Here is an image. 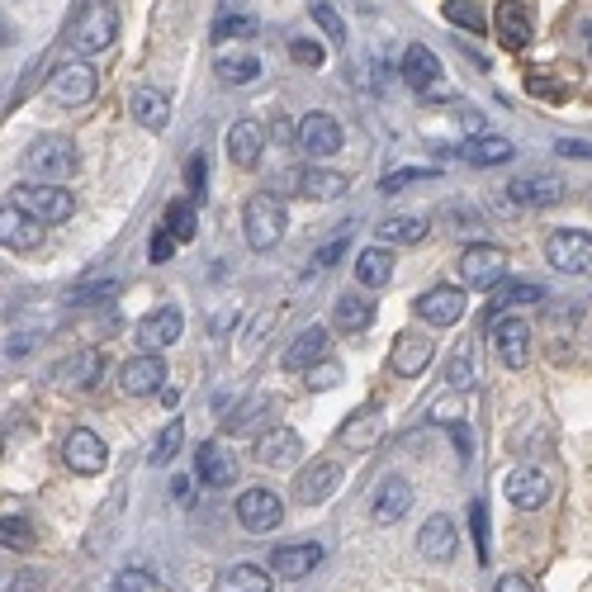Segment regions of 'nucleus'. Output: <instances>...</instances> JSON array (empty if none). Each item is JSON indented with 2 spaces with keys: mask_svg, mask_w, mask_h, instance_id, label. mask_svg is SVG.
<instances>
[{
  "mask_svg": "<svg viewBox=\"0 0 592 592\" xmlns=\"http://www.w3.org/2000/svg\"><path fill=\"white\" fill-rule=\"evenodd\" d=\"M242 228H247V247H252V252H275L289 228V218L270 190H256V195L247 199V209H242Z\"/></svg>",
  "mask_w": 592,
  "mask_h": 592,
  "instance_id": "nucleus-1",
  "label": "nucleus"
},
{
  "mask_svg": "<svg viewBox=\"0 0 592 592\" xmlns=\"http://www.w3.org/2000/svg\"><path fill=\"white\" fill-rule=\"evenodd\" d=\"M15 204H24L29 214L38 218V223H67V218L76 214V199L62 190V185H53V180H24V185H15Z\"/></svg>",
  "mask_w": 592,
  "mask_h": 592,
  "instance_id": "nucleus-2",
  "label": "nucleus"
},
{
  "mask_svg": "<svg viewBox=\"0 0 592 592\" xmlns=\"http://www.w3.org/2000/svg\"><path fill=\"white\" fill-rule=\"evenodd\" d=\"M24 166H29V176L34 180H53V185H62L67 176H76L81 157H76V147L67 143V138H38V143L24 152Z\"/></svg>",
  "mask_w": 592,
  "mask_h": 592,
  "instance_id": "nucleus-3",
  "label": "nucleus"
},
{
  "mask_svg": "<svg viewBox=\"0 0 592 592\" xmlns=\"http://www.w3.org/2000/svg\"><path fill=\"white\" fill-rule=\"evenodd\" d=\"M455 270H460L465 289H498L507 280V252L493 242H474V247H465Z\"/></svg>",
  "mask_w": 592,
  "mask_h": 592,
  "instance_id": "nucleus-4",
  "label": "nucleus"
},
{
  "mask_svg": "<svg viewBox=\"0 0 592 592\" xmlns=\"http://www.w3.org/2000/svg\"><path fill=\"white\" fill-rule=\"evenodd\" d=\"M114 38H119V5L114 0L86 5V15L76 24V48L81 53H105V48H114Z\"/></svg>",
  "mask_w": 592,
  "mask_h": 592,
  "instance_id": "nucleus-5",
  "label": "nucleus"
},
{
  "mask_svg": "<svg viewBox=\"0 0 592 592\" xmlns=\"http://www.w3.org/2000/svg\"><path fill=\"white\" fill-rule=\"evenodd\" d=\"M545 256H550V266L564 270V275H592V233L555 228L550 242H545Z\"/></svg>",
  "mask_w": 592,
  "mask_h": 592,
  "instance_id": "nucleus-6",
  "label": "nucleus"
},
{
  "mask_svg": "<svg viewBox=\"0 0 592 592\" xmlns=\"http://www.w3.org/2000/svg\"><path fill=\"white\" fill-rule=\"evenodd\" d=\"M488 337H493V346H498V356H503L507 370H526V360H531V323L493 313V318H488Z\"/></svg>",
  "mask_w": 592,
  "mask_h": 592,
  "instance_id": "nucleus-7",
  "label": "nucleus"
},
{
  "mask_svg": "<svg viewBox=\"0 0 592 592\" xmlns=\"http://www.w3.org/2000/svg\"><path fill=\"white\" fill-rule=\"evenodd\" d=\"M237 521H242V531L266 536V531H275V526L285 521V503H280L270 488H247V493L237 498Z\"/></svg>",
  "mask_w": 592,
  "mask_h": 592,
  "instance_id": "nucleus-8",
  "label": "nucleus"
},
{
  "mask_svg": "<svg viewBox=\"0 0 592 592\" xmlns=\"http://www.w3.org/2000/svg\"><path fill=\"white\" fill-rule=\"evenodd\" d=\"M280 185H285L289 195H304V199H341L346 190H351V180L341 176V171H323V166H299V171H289V176H280Z\"/></svg>",
  "mask_w": 592,
  "mask_h": 592,
  "instance_id": "nucleus-9",
  "label": "nucleus"
},
{
  "mask_svg": "<svg viewBox=\"0 0 592 592\" xmlns=\"http://www.w3.org/2000/svg\"><path fill=\"white\" fill-rule=\"evenodd\" d=\"M413 313L422 318L427 327H455L465 318V289L455 285H431L427 294H417Z\"/></svg>",
  "mask_w": 592,
  "mask_h": 592,
  "instance_id": "nucleus-10",
  "label": "nucleus"
},
{
  "mask_svg": "<svg viewBox=\"0 0 592 592\" xmlns=\"http://www.w3.org/2000/svg\"><path fill=\"white\" fill-rule=\"evenodd\" d=\"M95 86H100V76H95V67L90 62H62L53 72V81H48V90H53L57 105H86V100H95Z\"/></svg>",
  "mask_w": 592,
  "mask_h": 592,
  "instance_id": "nucleus-11",
  "label": "nucleus"
},
{
  "mask_svg": "<svg viewBox=\"0 0 592 592\" xmlns=\"http://www.w3.org/2000/svg\"><path fill=\"white\" fill-rule=\"evenodd\" d=\"M436 360V341L422 337V332H398L394 337V351H389V370L398 379H417L427 375V365Z\"/></svg>",
  "mask_w": 592,
  "mask_h": 592,
  "instance_id": "nucleus-12",
  "label": "nucleus"
},
{
  "mask_svg": "<svg viewBox=\"0 0 592 592\" xmlns=\"http://www.w3.org/2000/svg\"><path fill=\"white\" fill-rule=\"evenodd\" d=\"M507 199L521 204V209H550L564 199V180L555 171H531V176H517L507 185Z\"/></svg>",
  "mask_w": 592,
  "mask_h": 592,
  "instance_id": "nucleus-13",
  "label": "nucleus"
},
{
  "mask_svg": "<svg viewBox=\"0 0 592 592\" xmlns=\"http://www.w3.org/2000/svg\"><path fill=\"white\" fill-rule=\"evenodd\" d=\"M43 228H48V223H38L24 204H5V209H0V242H5L10 252H34L38 242H43Z\"/></svg>",
  "mask_w": 592,
  "mask_h": 592,
  "instance_id": "nucleus-14",
  "label": "nucleus"
},
{
  "mask_svg": "<svg viewBox=\"0 0 592 592\" xmlns=\"http://www.w3.org/2000/svg\"><path fill=\"white\" fill-rule=\"evenodd\" d=\"M503 493H507V503H512V507H521V512H536V507L550 503V479H545L536 465H521V469H512V474L503 479Z\"/></svg>",
  "mask_w": 592,
  "mask_h": 592,
  "instance_id": "nucleus-15",
  "label": "nucleus"
},
{
  "mask_svg": "<svg viewBox=\"0 0 592 592\" xmlns=\"http://www.w3.org/2000/svg\"><path fill=\"white\" fill-rule=\"evenodd\" d=\"M294 138H299V147H304L308 157H332V152H341V124L332 119V114H304L299 119V128H294Z\"/></svg>",
  "mask_w": 592,
  "mask_h": 592,
  "instance_id": "nucleus-16",
  "label": "nucleus"
},
{
  "mask_svg": "<svg viewBox=\"0 0 592 592\" xmlns=\"http://www.w3.org/2000/svg\"><path fill=\"white\" fill-rule=\"evenodd\" d=\"M62 460H67L72 474H100V469L109 465V450L90 427H76L72 436H67V446H62Z\"/></svg>",
  "mask_w": 592,
  "mask_h": 592,
  "instance_id": "nucleus-17",
  "label": "nucleus"
},
{
  "mask_svg": "<svg viewBox=\"0 0 592 592\" xmlns=\"http://www.w3.org/2000/svg\"><path fill=\"white\" fill-rule=\"evenodd\" d=\"M455 545H460V531H455V521H450L446 512H436V517L422 521V531H417V550H422V559H431V564H450V559H455Z\"/></svg>",
  "mask_w": 592,
  "mask_h": 592,
  "instance_id": "nucleus-18",
  "label": "nucleus"
},
{
  "mask_svg": "<svg viewBox=\"0 0 592 592\" xmlns=\"http://www.w3.org/2000/svg\"><path fill=\"white\" fill-rule=\"evenodd\" d=\"M166 384V365H162V356H133V360H124V370H119V389H124L128 398H147V394H157Z\"/></svg>",
  "mask_w": 592,
  "mask_h": 592,
  "instance_id": "nucleus-19",
  "label": "nucleus"
},
{
  "mask_svg": "<svg viewBox=\"0 0 592 592\" xmlns=\"http://www.w3.org/2000/svg\"><path fill=\"white\" fill-rule=\"evenodd\" d=\"M256 465L266 469H280V465H294L299 455H304V441H299V431L294 427H270L256 436Z\"/></svg>",
  "mask_w": 592,
  "mask_h": 592,
  "instance_id": "nucleus-20",
  "label": "nucleus"
},
{
  "mask_svg": "<svg viewBox=\"0 0 592 592\" xmlns=\"http://www.w3.org/2000/svg\"><path fill=\"white\" fill-rule=\"evenodd\" d=\"M318 360H327V327H304V332H299V337L289 341L285 346V356H280V365H285L289 375H299V370H313V365H318Z\"/></svg>",
  "mask_w": 592,
  "mask_h": 592,
  "instance_id": "nucleus-21",
  "label": "nucleus"
},
{
  "mask_svg": "<svg viewBox=\"0 0 592 592\" xmlns=\"http://www.w3.org/2000/svg\"><path fill=\"white\" fill-rule=\"evenodd\" d=\"M408 507H413V484L403 479V474H389L384 484L375 488V521L379 526H394V521H403L408 517Z\"/></svg>",
  "mask_w": 592,
  "mask_h": 592,
  "instance_id": "nucleus-22",
  "label": "nucleus"
},
{
  "mask_svg": "<svg viewBox=\"0 0 592 592\" xmlns=\"http://www.w3.org/2000/svg\"><path fill=\"white\" fill-rule=\"evenodd\" d=\"M180 332H185V318H180V308H152L143 323H138V341H143L147 351H166L171 341H180Z\"/></svg>",
  "mask_w": 592,
  "mask_h": 592,
  "instance_id": "nucleus-23",
  "label": "nucleus"
},
{
  "mask_svg": "<svg viewBox=\"0 0 592 592\" xmlns=\"http://www.w3.org/2000/svg\"><path fill=\"white\" fill-rule=\"evenodd\" d=\"M261 152H266V128L256 124V119H237L228 128V157H233V166L252 171L261 162Z\"/></svg>",
  "mask_w": 592,
  "mask_h": 592,
  "instance_id": "nucleus-24",
  "label": "nucleus"
},
{
  "mask_svg": "<svg viewBox=\"0 0 592 592\" xmlns=\"http://www.w3.org/2000/svg\"><path fill=\"white\" fill-rule=\"evenodd\" d=\"M493 29H498V38H503V48L521 53V48L531 43V15H526V5H521V0H498Z\"/></svg>",
  "mask_w": 592,
  "mask_h": 592,
  "instance_id": "nucleus-25",
  "label": "nucleus"
},
{
  "mask_svg": "<svg viewBox=\"0 0 592 592\" xmlns=\"http://www.w3.org/2000/svg\"><path fill=\"white\" fill-rule=\"evenodd\" d=\"M341 484V465L337 460H313V465L299 474V484H294V493H299V503H323V498H332Z\"/></svg>",
  "mask_w": 592,
  "mask_h": 592,
  "instance_id": "nucleus-26",
  "label": "nucleus"
},
{
  "mask_svg": "<svg viewBox=\"0 0 592 592\" xmlns=\"http://www.w3.org/2000/svg\"><path fill=\"white\" fill-rule=\"evenodd\" d=\"M318 564H323V545H313V540H304V545H275V555H270V569L280 578H304Z\"/></svg>",
  "mask_w": 592,
  "mask_h": 592,
  "instance_id": "nucleus-27",
  "label": "nucleus"
},
{
  "mask_svg": "<svg viewBox=\"0 0 592 592\" xmlns=\"http://www.w3.org/2000/svg\"><path fill=\"white\" fill-rule=\"evenodd\" d=\"M195 474L209 488H228V484H237V460H233V455H223L218 441H204L199 455H195Z\"/></svg>",
  "mask_w": 592,
  "mask_h": 592,
  "instance_id": "nucleus-28",
  "label": "nucleus"
},
{
  "mask_svg": "<svg viewBox=\"0 0 592 592\" xmlns=\"http://www.w3.org/2000/svg\"><path fill=\"white\" fill-rule=\"evenodd\" d=\"M455 157L465 166H503V162H512L517 157V147L507 143V138H465V143L455 147Z\"/></svg>",
  "mask_w": 592,
  "mask_h": 592,
  "instance_id": "nucleus-29",
  "label": "nucleus"
},
{
  "mask_svg": "<svg viewBox=\"0 0 592 592\" xmlns=\"http://www.w3.org/2000/svg\"><path fill=\"white\" fill-rule=\"evenodd\" d=\"M403 81L413 90H431L441 81V57L431 53L427 43H408V53H403Z\"/></svg>",
  "mask_w": 592,
  "mask_h": 592,
  "instance_id": "nucleus-30",
  "label": "nucleus"
},
{
  "mask_svg": "<svg viewBox=\"0 0 592 592\" xmlns=\"http://www.w3.org/2000/svg\"><path fill=\"white\" fill-rule=\"evenodd\" d=\"M214 592H270V574L261 564H228L218 569Z\"/></svg>",
  "mask_w": 592,
  "mask_h": 592,
  "instance_id": "nucleus-31",
  "label": "nucleus"
},
{
  "mask_svg": "<svg viewBox=\"0 0 592 592\" xmlns=\"http://www.w3.org/2000/svg\"><path fill=\"white\" fill-rule=\"evenodd\" d=\"M133 119L147 128V133H166L171 128V100L162 90H138L133 95Z\"/></svg>",
  "mask_w": 592,
  "mask_h": 592,
  "instance_id": "nucleus-32",
  "label": "nucleus"
},
{
  "mask_svg": "<svg viewBox=\"0 0 592 592\" xmlns=\"http://www.w3.org/2000/svg\"><path fill=\"white\" fill-rule=\"evenodd\" d=\"M356 280L365 289L389 285V280H394V256H389V247H365V252L356 256Z\"/></svg>",
  "mask_w": 592,
  "mask_h": 592,
  "instance_id": "nucleus-33",
  "label": "nucleus"
},
{
  "mask_svg": "<svg viewBox=\"0 0 592 592\" xmlns=\"http://www.w3.org/2000/svg\"><path fill=\"white\" fill-rule=\"evenodd\" d=\"M332 318H337V327H346V332H365V327L375 323V304L365 299V294H341L337 308H332Z\"/></svg>",
  "mask_w": 592,
  "mask_h": 592,
  "instance_id": "nucleus-34",
  "label": "nucleus"
},
{
  "mask_svg": "<svg viewBox=\"0 0 592 592\" xmlns=\"http://www.w3.org/2000/svg\"><path fill=\"white\" fill-rule=\"evenodd\" d=\"M100 370H105L100 351H81V356H72V360H62V365H57V379H67V384H76V389H90V384L100 379Z\"/></svg>",
  "mask_w": 592,
  "mask_h": 592,
  "instance_id": "nucleus-35",
  "label": "nucleus"
},
{
  "mask_svg": "<svg viewBox=\"0 0 592 592\" xmlns=\"http://www.w3.org/2000/svg\"><path fill=\"white\" fill-rule=\"evenodd\" d=\"M521 304H545V289L531 285V280H503V285L493 289V313L521 308Z\"/></svg>",
  "mask_w": 592,
  "mask_h": 592,
  "instance_id": "nucleus-36",
  "label": "nucleus"
},
{
  "mask_svg": "<svg viewBox=\"0 0 592 592\" xmlns=\"http://www.w3.org/2000/svg\"><path fill=\"white\" fill-rule=\"evenodd\" d=\"M379 237L389 242V247H417L422 237H427V218H413V214H398L389 218L384 228H379Z\"/></svg>",
  "mask_w": 592,
  "mask_h": 592,
  "instance_id": "nucleus-37",
  "label": "nucleus"
},
{
  "mask_svg": "<svg viewBox=\"0 0 592 592\" xmlns=\"http://www.w3.org/2000/svg\"><path fill=\"white\" fill-rule=\"evenodd\" d=\"M218 81L223 86H252L256 76H261V62L252 53H237V57H218Z\"/></svg>",
  "mask_w": 592,
  "mask_h": 592,
  "instance_id": "nucleus-38",
  "label": "nucleus"
},
{
  "mask_svg": "<svg viewBox=\"0 0 592 592\" xmlns=\"http://www.w3.org/2000/svg\"><path fill=\"white\" fill-rule=\"evenodd\" d=\"M119 294V280H90V285H72L67 294H62V304H72V308H81V304H100V299H114Z\"/></svg>",
  "mask_w": 592,
  "mask_h": 592,
  "instance_id": "nucleus-39",
  "label": "nucleus"
},
{
  "mask_svg": "<svg viewBox=\"0 0 592 592\" xmlns=\"http://www.w3.org/2000/svg\"><path fill=\"white\" fill-rule=\"evenodd\" d=\"M436 176H441L436 166H403V171H389L379 190H384V195H398V190H408V185H427V180H436Z\"/></svg>",
  "mask_w": 592,
  "mask_h": 592,
  "instance_id": "nucleus-40",
  "label": "nucleus"
},
{
  "mask_svg": "<svg viewBox=\"0 0 592 592\" xmlns=\"http://www.w3.org/2000/svg\"><path fill=\"white\" fill-rule=\"evenodd\" d=\"M166 233L176 237V242H190V237H195V204H190V199H176V204L166 209Z\"/></svg>",
  "mask_w": 592,
  "mask_h": 592,
  "instance_id": "nucleus-41",
  "label": "nucleus"
},
{
  "mask_svg": "<svg viewBox=\"0 0 592 592\" xmlns=\"http://www.w3.org/2000/svg\"><path fill=\"white\" fill-rule=\"evenodd\" d=\"M446 379H450V389H469V384H474V346H469V341H460V346H455Z\"/></svg>",
  "mask_w": 592,
  "mask_h": 592,
  "instance_id": "nucleus-42",
  "label": "nucleus"
},
{
  "mask_svg": "<svg viewBox=\"0 0 592 592\" xmlns=\"http://www.w3.org/2000/svg\"><path fill=\"white\" fill-rule=\"evenodd\" d=\"M308 15H313V24L323 29V38H332V43H346V24H341V15L327 5V0H308Z\"/></svg>",
  "mask_w": 592,
  "mask_h": 592,
  "instance_id": "nucleus-43",
  "label": "nucleus"
},
{
  "mask_svg": "<svg viewBox=\"0 0 592 592\" xmlns=\"http://www.w3.org/2000/svg\"><path fill=\"white\" fill-rule=\"evenodd\" d=\"M180 441H185V427H180V417H171L166 431L157 436V446H152V465H171V460H176V450H180Z\"/></svg>",
  "mask_w": 592,
  "mask_h": 592,
  "instance_id": "nucleus-44",
  "label": "nucleus"
},
{
  "mask_svg": "<svg viewBox=\"0 0 592 592\" xmlns=\"http://www.w3.org/2000/svg\"><path fill=\"white\" fill-rule=\"evenodd\" d=\"M446 19L450 24H465L469 34H484V10L474 0H446Z\"/></svg>",
  "mask_w": 592,
  "mask_h": 592,
  "instance_id": "nucleus-45",
  "label": "nucleus"
},
{
  "mask_svg": "<svg viewBox=\"0 0 592 592\" xmlns=\"http://www.w3.org/2000/svg\"><path fill=\"white\" fill-rule=\"evenodd\" d=\"M261 413H270V398L266 394H256L247 408H237L233 417H223V427H228V431H247V427H256V422H261Z\"/></svg>",
  "mask_w": 592,
  "mask_h": 592,
  "instance_id": "nucleus-46",
  "label": "nucleus"
},
{
  "mask_svg": "<svg viewBox=\"0 0 592 592\" xmlns=\"http://www.w3.org/2000/svg\"><path fill=\"white\" fill-rule=\"evenodd\" d=\"M256 34V19L252 15H223L214 24V43H228V38H252Z\"/></svg>",
  "mask_w": 592,
  "mask_h": 592,
  "instance_id": "nucleus-47",
  "label": "nucleus"
},
{
  "mask_svg": "<svg viewBox=\"0 0 592 592\" xmlns=\"http://www.w3.org/2000/svg\"><path fill=\"white\" fill-rule=\"evenodd\" d=\"M289 57H294L299 67H323L327 48L318 43V38H289Z\"/></svg>",
  "mask_w": 592,
  "mask_h": 592,
  "instance_id": "nucleus-48",
  "label": "nucleus"
},
{
  "mask_svg": "<svg viewBox=\"0 0 592 592\" xmlns=\"http://www.w3.org/2000/svg\"><path fill=\"white\" fill-rule=\"evenodd\" d=\"M0 540H5V550H10V545H15V550H29V545H34V526L24 517H5L0 521Z\"/></svg>",
  "mask_w": 592,
  "mask_h": 592,
  "instance_id": "nucleus-49",
  "label": "nucleus"
},
{
  "mask_svg": "<svg viewBox=\"0 0 592 592\" xmlns=\"http://www.w3.org/2000/svg\"><path fill=\"white\" fill-rule=\"evenodd\" d=\"M114 588L119 592H162V583L147 574V569H124V574L114 578Z\"/></svg>",
  "mask_w": 592,
  "mask_h": 592,
  "instance_id": "nucleus-50",
  "label": "nucleus"
},
{
  "mask_svg": "<svg viewBox=\"0 0 592 592\" xmlns=\"http://www.w3.org/2000/svg\"><path fill=\"white\" fill-rule=\"evenodd\" d=\"M308 384H313V389H337V384H341V365H337V360H318V365L308 370Z\"/></svg>",
  "mask_w": 592,
  "mask_h": 592,
  "instance_id": "nucleus-51",
  "label": "nucleus"
},
{
  "mask_svg": "<svg viewBox=\"0 0 592 592\" xmlns=\"http://www.w3.org/2000/svg\"><path fill=\"white\" fill-rule=\"evenodd\" d=\"M176 237L166 233V228H157V233H152V242H147V256H152V261H157V266H166V261H171V256H176Z\"/></svg>",
  "mask_w": 592,
  "mask_h": 592,
  "instance_id": "nucleus-52",
  "label": "nucleus"
},
{
  "mask_svg": "<svg viewBox=\"0 0 592 592\" xmlns=\"http://www.w3.org/2000/svg\"><path fill=\"white\" fill-rule=\"evenodd\" d=\"M341 252H346V233H337V237H332V242H323V247L313 252V270H327V266H332V261H337Z\"/></svg>",
  "mask_w": 592,
  "mask_h": 592,
  "instance_id": "nucleus-53",
  "label": "nucleus"
},
{
  "mask_svg": "<svg viewBox=\"0 0 592 592\" xmlns=\"http://www.w3.org/2000/svg\"><path fill=\"white\" fill-rule=\"evenodd\" d=\"M469 521H474V545H479V555H488V521H484V503L469 507Z\"/></svg>",
  "mask_w": 592,
  "mask_h": 592,
  "instance_id": "nucleus-54",
  "label": "nucleus"
},
{
  "mask_svg": "<svg viewBox=\"0 0 592 592\" xmlns=\"http://www.w3.org/2000/svg\"><path fill=\"white\" fill-rule=\"evenodd\" d=\"M555 152H559V157H574V162H578V157H583V162H592V143H578V138H559Z\"/></svg>",
  "mask_w": 592,
  "mask_h": 592,
  "instance_id": "nucleus-55",
  "label": "nucleus"
},
{
  "mask_svg": "<svg viewBox=\"0 0 592 592\" xmlns=\"http://www.w3.org/2000/svg\"><path fill=\"white\" fill-rule=\"evenodd\" d=\"M185 176H190V190H195V195H204V176H209V166H204V157H190V166H185Z\"/></svg>",
  "mask_w": 592,
  "mask_h": 592,
  "instance_id": "nucleus-56",
  "label": "nucleus"
},
{
  "mask_svg": "<svg viewBox=\"0 0 592 592\" xmlns=\"http://www.w3.org/2000/svg\"><path fill=\"white\" fill-rule=\"evenodd\" d=\"M526 90H531V95H550V100H559V95H564V86H550V81H545V76H540V72H531V81H526Z\"/></svg>",
  "mask_w": 592,
  "mask_h": 592,
  "instance_id": "nucleus-57",
  "label": "nucleus"
},
{
  "mask_svg": "<svg viewBox=\"0 0 592 592\" xmlns=\"http://www.w3.org/2000/svg\"><path fill=\"white\" fill-rule=\"evenodd\" d=\"M493 592H536V588H531V578H521V574H503Z\"/></svg>",
  "mask_w": 592,
  "mask_h": 592,
  "instance_id": "nucleus-58",
  "label": "nucleus"
},
{
  "mask_svg": "<svg viewBox=\"0 0 592 592\" xmlns=\"http://www.w3.org/2000/svg\"><path fill=\"white\" fill-rule=\"evenodd\" d=\"M5 592H38V578L34 574H15L5 583Z\"/></svg>",
  "mask_w": 592,
  "mask_h": 592,
  "instance_id": "nucleus-59",
  "label": "nucleus"
}]
</instances>
